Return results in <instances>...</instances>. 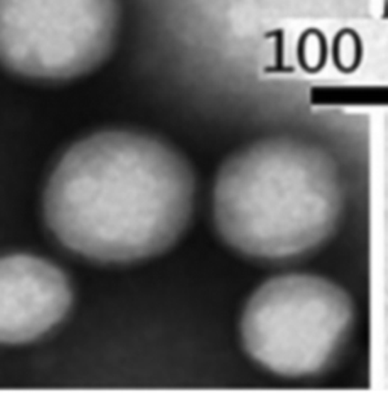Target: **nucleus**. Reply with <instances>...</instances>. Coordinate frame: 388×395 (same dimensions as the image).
I'll return each instance as SVG.
<instances>
[{
  "mask_svg": "<svg viewBox=\"0 0 388 395\" xmlns=\"http://www.w3.org/2000/svg\"><path fill=\"white\" fill-rule=\"evenodd\" d=\"M196 201V173L179 149L148 131L105 128L61 153L41 210L48 232L70 254L134 265L179 242Z\"/></svg>",
  "mask_w": 388,
  "mask_h": 395,
  "instance_id": "nucleus-1",
  "label": "nucleus"
},
{
  "mask_svg": "<svg viewBox=\"0 0 388 395\" xmlns=\"http://www.w3.org/2000/svg\"><path fill=\"white\" fill-rule=\"evenodd\" d=\"M343 212L338 164L323 148L297 137H264L237 149L213 184L217 236L255 261L311 254L336 234Z\"/></svg>",
  "mask_w": 388,
  "mask_h": 395,
  "instance_id": "nucleus-2",
  "label": "nucleus"
},
{
  "mask_svg": "<svg viewBox=\"0 0 388 395\" xmlns=\"http://www.w3.org/2000/svg\"><path fill=\"white\" fill-rule=\"evenodd\" d=\"M350 293L314 272L262 281L243 305L241 347L255 365L282 379H311L334 368L352 342Z\"/></svg>",
  "mask_w": 388,
  "mask_h": 395,
  "instance_id": "nucleus-3",
  "label": "nucleus"
},
{
  "mask_svg": "<svg viewBox=\"0 0 388 395\" xmlns=\"http://www.w3.org/2000/svg\"><path fill=\"white\" fill-rule=\"evenodd\" d=\"M121 0H0V69L34 84L82 80L113 57Z\"/></svg>",
  "mask_w": 388,
  "mask_h": 395,
  "instance_id": "nucleus-4",
  "label": "nucleus"
},
{
  "mask_svg": "<svg viewBox=\"0 0 388 395\" xmlns=\"http://www.w3.org/2000/svg\"><path fill=\"white\" fill-rule=\"evenodd\" d=\"M74 286L58 263L34 252L0 254V345H26L61 325Z\"/></svg>",
  "mask_w": 388,
  "mask_h": 395,
  "instance_id": "nucleus-5",
  "label": "nucleus"
}]
</instances>
